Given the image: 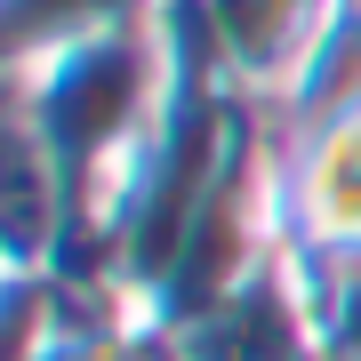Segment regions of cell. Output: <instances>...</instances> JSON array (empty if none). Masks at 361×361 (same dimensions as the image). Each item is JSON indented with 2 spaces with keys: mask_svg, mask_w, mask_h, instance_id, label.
Wrapping results in <instances>:
<instances>
[{
  "mask_svg": "<svg viewBox=\"0 0 361 361\" xmlns=\"http://www.w3.org/2000/svg\"><path fill=\"white\" fill-rule=\"evenodd\" d=\"M329 361H337V353H329Z\"/></svg>",
  "mask_w": 361,
  "mask_h": 361,
  "instance_id": "6da1fadb",
  "label": "cell"
}]
</instances>
